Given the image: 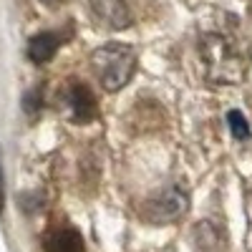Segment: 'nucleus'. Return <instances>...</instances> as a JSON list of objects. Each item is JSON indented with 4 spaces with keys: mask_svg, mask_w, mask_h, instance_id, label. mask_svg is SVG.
Listing matches in <instances>:
<instances>
[{
    "mask_svg": "<svg viewBox=\"0 0 252 252\" xmlns=\"http://www.w3.org/2000/svg\"><path fill=\"white\" fill-rule=\"evenodd\" d=\"M91 13L98 20V26L109 31H124L131 23V13L126 0H89Z\"/></svg>",
    "mask_w": 252,
    "mask_h": 252,
    "instance_id": "obj_4",
    "label": "nucleus"
},
{
    "mask_svg": "<svg viewBox=\"0 0 252 252\" xmlns=\"http://www.w3.org/2000/svg\"><path fill=\"white\" fill-rule=\"evenodd\" d=\"M68 106H71V116L78 124H86L96 116V98L91 94L89 86L83 83H71L68 89Z\"/></svg>",
    "mask_w": 252,
    "mask_h": 252,
    "instance_id": "obj_5",
    "label": "nucleus"
},
{
    "mask_svg": "<svg viewBox=\"0 0 252 252\" xmlns=\"http://www.w3.org/2000/svg\"><path fill=\"white\" fill-rule=\"evenodd\" d=\"M0 207H3V179H0Z\"/></svg>",
    "mask_w": 252,
    "mask_h": 252,
    "instance_id": "obj_11",
    "label": "nucleus"
},
{
    "mask_svg": "<svg viewBox=\"0 0 252 252\" xmlns=\"http://www.w3.org/2000/svg\"><path fill=\"white\" fill-rule=\"evenodd\" d=\"M184 212H187V194L179 187H172V184L159 189L157 194H152L141 207L144 220L152 224H169L179 220Z\"/></svg>",
    "mask_w": 252,
    "mask_h": 252,
    "instance_id": "obj_3",
    "label": "nucleus"
},
{
    "mask_svg": "<svg viewBox=\"0 0 252 252\" xmlns=\"http://www.w3.org/2000/svg\"><path fill=\"white\" fill-rule=\"evenodd\" d=\"M194 242L202 252H217L222 245H224V235L217 224H209V222H202L197 229H194Z\"/></svg>",
    "mask_w": 252,
    "mask_h": 252,
    "instance_id": "obj_8",
    "label": "nucleus"
},
{
    "mask_svg": "<svg viewBox=\"0 0 252 252\" xmlns=\"http://www.w3.org/2000/svg\"><path fill=\"white\" fill-rule=\"evenodd\" d=\"M46 252H86V250H83V240L73 227H61L48 235Z\"/></svg>",
    "mask_w": 252,
    "mask_h": 252,
    "instance_id": "obj_6",
    "label": "nucleus"
},
{
    "mask_svg": "<svg viewBox=\"0 0 252 252\" xmlns=\"http://www.w3.org/2000/svg\"><path fill=\"white\" fill-rule=\"evenodd\" d=\"M58 46H61V38L56 33H38L28 43V56L35 63H46V61H51L56 56Z\"/></svg>",
    "mask_w": 252,
    "mask_h": 252,
    "instance_id": "obj_7",
    "label": "nucleus"
},
{
    "mask_svg": "<svg viewBox=\"0 0 252 252\" xmlns=\"http://www.w3.org/2000/svg\"><path fill=\"white\" fill-rule=\"evenodd\" d=\"M40 3H43V5H51V8H56V5H61V3H63V0H40Z\"/></svg>",
    "mask_w": 252,
    "mask_h": 252,
    "instance_id": "obj_10",
    "label": "nucleus"
},
{
    "mask_svg": "<svg viewBox=\"0 0 252 252\" xmlns=\"http://www.w3.org/2000/svg\"><path fill=\"white\" fill-rule=\"evenodd\" d=\"M229 126H232V134H235L237 139H247V136H250L247 121L242 119L240 111H232V114H229Z\"/></svg>",
    "mask_w": 252,
    "mask_h": 252,
    "instance_id": "obj_9",
    "label": "nucleus"
},
{
    "mask_svg": "<svg viewBox=\"0 0 252 252\" xmlns=\"http://www.w3.org/2000/svg\"><path fill=\"white\" fill-rule=\"evenodd\" d=\"M91 68L106 91L124 89L136 68V56L126 43H106L94 51Z\"/></svg>",
    "mask_w": 252,
    "mask_h": 252,
    "instance_id": "obj_1",
    "label": "nucleus"
},
{
    "mask_svg": "<svg viewBox=\"0 0 252 252\" xmlns=\"http://www.w3.org/2000/svg\"><path fill=\"white\" fill-rule=\"evenodd\" d=\"M202 61L207 66V73L212 81H220V83H232L240 78V71H242V63H240V56L237 51L232 48L227 38L222 35H207L202 40Z\"/></svg>",
    "mask_w": 252,
    "mask_h": 252,
    "instance_id": "obj_2",
    "label": "nucleus"
}]
</instances>
